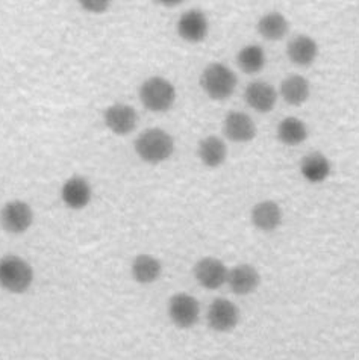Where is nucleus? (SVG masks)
<instances>
[{
    "label": "nucleus",
    "mask_w": 359,
    "mask_h": 360,
    "mask_svg": "<svg viewBox=\"0 0 359 360\" xmlns=\"http://www.w3.org/2000/svg\"><path fill=\"white\" fill-rule=\"evenodd\" d=\"M175 150V141L170 134L163 129H147L135 141V152L149 164L164 162L172 156Z\"/></svg>",
    "instance_id": "f257e3e1"
},
{
    "label": "nucleus",
    "mask_w": 359,
    "mask_h": 360,
    "mask_svg": "<svg viewBox=\"0 0 359 360\" xmlns=\"http://www.w3.org/2000/svg\"><path fill=\"white\" fill-rule=\"evenodd\" d=\"M34 282V269L18 256L0 259V286L8 292L23 294Z\"/></svg>",
    "instance_id": "f03ea898"
},
{
    "label": "nucleus",
    "mask_w": 359,
    "mask_h": 360,
    "mask_svg": "<svg viewBox=\"0 0 359 360\" xmlns=\"http://www.w3.org/2000/svg\"><path fill=\"white\" fill-rule=\"evenodd\" d=\"M139 98L152 112H165L175 105L176 89L164 77H151L139 88Z\"/></svg>",
    "instance_id": "7ed1b4c3"
},
{
    "label": "nucleus",
    "mask_w": 359,
    "mask_h": 360,
    "mask_svg": "<svg viewBox=\"0 0 359 360\" xmlns=\"http://www.w3.org/2000/svg\"><path fill=\"white\" fill-rule=\"evenodd\" d=\"M203 91L214 100L231 97L237 88V76L223 64H209L201 76Z\"/></svg>",
    "instance_id": "20e7f679"
},
{
    "label": "nucleus",
    "mask_w": 359,
    "mask_h": 360,
    "mask_svg": "<svg viewBox=\"0 0 359 360\" xmlns=\"http://www.w3.org/2000/svg\"><path fill=\"white\" fill-rule=\"evenodd\" d=\"M34 221V212L31 206L22 200L8 202L0 211V224L8 233H25Z\"/></svg>",
    "instance_id": "39448f33"
},
{
    "label": "nucleus",
    "mask_w": 359,
    "mask_h": 360,
    "mask_svg": "<svg viewBox=\"0 0 359 360\" xmlns=\"http://www.w3.org/2000/svg\"><path fill=\"white\" fill-rule=\"evenodd\" d=\"M201 304L189 294H176L168 302V316L179 328H191L199 321Z\"/></svg>",
    "instance_id": "423d86ee"
},
{
    "label": "nucleus",
    "mask_w": 359,
    "mask_h": 360,
    "mask_svg": "<svg viewBox=\"0 0 359 360\" xmlns=\"http://www.w3.org/2000/svg\"><path fill=\"white\" fill-rule=\"evenodd\" d=\"M208 324L214 332L227 333L238 326V307L226 298H215L208 309Z\"/></svg>",
    "instance_id": "0eeeda50"
},
{
    "label": "nucleus",
    "mask_w": 359,
    "mask_h": 360,
    "mask_svg": "<svg viewBox=\"0 0 359 360\" xmlns=\"http://www.w3.org/2000/svg\"><path fill=\"white\" fill-rule=\"evenodd\" d=\"M229 269L215 257H203L194 266V277L199 285L206 289H218L227 283Z\"/></svg>",
    "instance_id": "6e6552de"
},
{
    "label": "nucleus",
    "mask_w": 359,
    "mask_h": 360,
    "mask_svg": "<svg viewBox=\"0 0 359 360\" xmlns=\"http://www.w3.org/2000/svg\"><path fill=\"white\" fill-rule=\"evenodd\" d=\"M105 123L114 134L127 135L135 129L138 123V115L132 106L117 103L105 111Z\"/></svg>",
    "instance_id": "1a4fd4ad"
},
{
    "label": "nucleus",
    "mask_w": 359,
    "mask_h": 360,
    "mask_svg": "<svg viewBox=\"0 0 359 360\" xmlns=\"http://www.w3.org/2000/svg\"><path fill=\"white\" fill-rule=\"evenodd\" d=\"M177 34L188 43H201L208 35V20L199 9L185 13L177 23Z\"/></svg>",
    "instance_id": "9d476101"
},
{
    "label": "nucleus",
    "mask_w": 359,
    "mask_h": 360,
    "mask_svg": "<svg viewBox=\"0 0 359 360\" xmlns=\"http://www.w3.org/2000/svg\"><path fill=\"white\" fill-rule=\"evenodd\" d=\"M259 282H261V277H259L256 268L247 264L232 268L227 276V285L237 295L252 294L256 291Z\"/></svg>",
    "instance_id": "9b49d317"
},
{
    "label": "nucleus",
    "mask_w": 359,
    "mask_h": 360,
    "mask_svg": "<svg viewBox=\"0 0 359 360\" xmlns=\"http://www.w3.org/2000/svg\"><path fill=\"white\" fill-rule=\"evenodd\" d=\"M225 135L235 143L252 141L256 135V126L244 112H229L225 118Z\"/></svg>",
    "instance_id": "f8f14e48"
},
{
    "label": "nucleus",
    "mask_w": 359,
    "mask_h": 360,
    "mask_svg": "<svg viewBox=\"0 0 359 360\" xmlns=\"http://www.w3.org/2000/svg\"><path fill=\"white\" fill-rule=\"evenodd\" d=\"M244 97H246V102L248 106L253 108L255 111L263 112V114L272 111L276 105V98H277L275 88L270 84L261 82V81H256V82H252L251 85H248L246 88Z\"/></svg>",
    "instance_id": "ddd939ff"
},
{
    "label": "nucleus",
    "mask_w": 359,
    "mask_h": 360,
    "mask_svg": "<svg viewBox=\"0 0 359 360\" xmlns=\"http://www.w3.org/2000/svg\"><path fill=\"white\" fill-rule=\"evenodd\" d=\"M63 202L68 206L77 211V209H82L89 203V198H92V188L89 184L81 176H73L70 177L63 186Z\"/></svg>",
    "instance_id": "4468645a"
},
{
    "label": "nucleus",
    "mask_w": 359,
    "mask_h": 360,
    "mask_svg": "<svg viewBox=\"0 0 359 360\" xmlns=\"http://www.w3.org/2000/svg\"><path fill=\"white\" fill-rule=\"evenodd\" d=\"M286 55L296 65H311L318 55V46L311 37L298 35L294 37L286 47Z\"/></svg>",
    "instance_id": "2eb2a0df"
},
{
    "label": "nucleus",
    "mask_w": 359,
    "mask_h": 360,
    "mask_svg": "<svg viewBox=\"0 0 359 360\" xmlns=\"http://www.w3.org/2000/svg\"><path fill=\"white\" fill-rule=\"evenodd\" d=\"M252 223L263 232H272L282 223V211L277 203L261 202L252 209Z\"/></svg>",
    "instance_id": "dca6fc26"
},
{
    "label": "nucleus",
    "mask_w": 359,
    "mask_h": 360,
    "mask_svg": "<svg viewBox=\"0 0 359 360\" xmlns=\"http://www.w3.org/2000/svg\"><path fill=\"white\" fill-rule=\"evenodd\" d=\"M301 172L308 182L320 184L331 173V164H329V159L322 153H309L302 159Z\"/></svg>",
    "instance_id": "f3484780"
},
{
    "label": "nucleus",
    "mask_w": 359,
    "mask_h": 360,
    "mask_svg": "<svg viewBox=\"0 0 359 360\" xmlns=\"http://www.w3.org/2000/svg\"><path fill=\"white\" fill-rule=\"evenodd\" d=\"M163 266L156 257L151 255H139L132 262V276L138 283L151 285L159 278Z\"/></svg>",
    "instance_id": "a211bd4d"
},
{
    "label": "nucleus",
    "mask_w": 359,
    "mask_h": 360,
    "mask_svg": "<svg viewBox=\"0 0 359 360\" xmlns=\"http://www.w3.org/2000/svg\"><path fill=\"white\" fill-rule=\"evenodd\" d=\"M227 156V148L222 138L208 136L199 144V158L206 167H220Z\"/></svg>",
    "instance_id": "6ab92c4d"
},
{
    "label": "nucleus",
    "mask_w": 359,
    "mask_h": 360,
    "mask_svg": "<svg viewBox=\"0 0 359 360\" xmlns=\"http://www.w3.org/2000/svg\"><path fill=\"white\" fill-rule=\"evenodd\" d=\"M309 91H311L309 82L303 76H298V75L286 77L281 85L282 97L285 98L286 103H290L293 106L303 105L309 97Z\"/></svg>",
    "instance_id": "aec40b11"
},
{
    "label": "nucleus",
    "mask_w": 359,
    "mask_h": 360,
    "mask_svg": "<svg viewBox=\"0 0 359 360\" xmlns=\"http://www.w3.org/2000/svg\"><path fill=\"white\" fill-rule=\"evenodd\" d=\"M277 138L279 141L286 146H298L308 138V129L302 120L296 117H288L279 123Z\"/></svg>",
    "instance_id": "412c9836"
},
{
    "label": "nucleus",
    "mask_w": 359,
    "mask_h": 360,
    "mask_svg": "<svg viewBox=\"0 0 359 360\" xmlns=\"http://www.w3.org/2000/svg\"><path fill=\"white\" fill-rule=\"evenodd\" d=\"M288 27H290V25H288L286 18L281 13L265 14L258 22V32L265 39H270V41L282 39L288 34Z\"/></svg>",
    "instance_id": "4be33fe9"
},
{
    "label": "nucleus",
    "mask_w": 359,
    "mask_h": 360,
    "mask_svg": "<svg viewBox=\"0 0 359 360\" xmlns=\"http://www.w3.org/2000/svg\"><path fill=\"white\" fill-rule=\"evenodd\" d=\"M237 61L239 68L247 75H255L261 72L265 64V53L261 46H246L244 49L239 50L237 56Z\"/></svg>",
    "instance_id": "5701e85b"
},
{
    "label": "nucleus",
    "mask_w": 359,
    "mask_h": 360,
    "mask_svg": "<svg viewBox=\"0 0 359 360\" xmlns=\"http://www.w3.org/2000/svg\"><path fill=\"white\" fill-rule=\"evenodd\" d=\"M81 5L84 9H87V11L99 14V13L106 11L109 5H111V2H109V0H82Z\"/></svg>",
    "instance_id": "b1692460"
}]
</instances>
